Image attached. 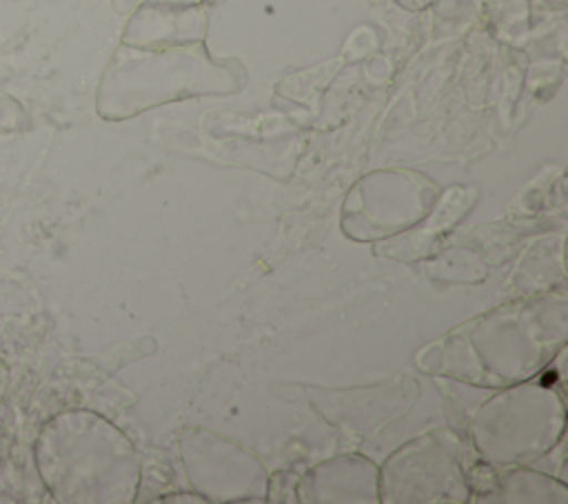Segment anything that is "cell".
<instances>
[{"label": "cell", "instance_id": "7", "mask_svg": "<svg viewBox=\"0 0 568 504\" xmlns=\"http://www.w3.org/2000/svg\"><path fill=\"white\" fill-rule=\"evenodd\" d=\"M297 502H379V466L364 455H339L320 462L300 475Z\"/></svg>", "mask_w": 568, "mask_h": 504}, {"label": "cell", "instance_id": "1", "mask_svg": "<svg viewBox=\"0 0 568 504\" xmlns=\"http://www.w3.org/2000/svg\"><path fill=\"white\" fill-rule=\"evenodd\" d=\"M246 84L242 62L215 58L204 42L178 47L120 44L98 91V111L106 120L202 95L237 93Z\"/></svg>", "mask_w": 568, "mask_h": 504}, {"label": "cell", "instance_id": "2", "mask_svg": "<svg viewBox=\"0 0 568 504\" xmlns=\"http://www.w3.org/2000/svg\"><path fill=\"white\" fill-rule=\"evenodd\" d=\"M564 395L546 382H515L490 397L473 417V444L493 466L528 464L564 435Z\"/></svg>", "mask_w": 568, "mask_h": 504}, {"label": "cell", "instance_id": "12", "mask_svg": "<svg viewBox=\"0 0 568 504\" xmlns=\"http://www.w3.org/2000/svg\"><path fill=\"white\" fill-rule=\"evenodd\" d=\"M397 2L406 9H422V7L428 4V0H397Z\"/></svg>", "mask_w": 568, "mask_h": 504}, {"label": "cell", "instance_id": "11", "mask_svg": "<svg viewBox=\"0 0 568 504\" xmlns=\"http://www.w3.org/2000/svg\"><path fill=\"white\" fill-rule=\"evenodd\" d=\"M140 2H142V0H113V7H115L118 11H122V13H126V11H133Z\"/></svg>", "mask_w": 568, "mask_h": 504}, {"label": "cell", "instance_id": "4", "mask_svg": "<svg viewBox=\"0 0 568 504\" xmlns=\"http://www.w3.org/2000/svg\"><path fill=\"white\" fill-rule=\"evenodd\" d=\"M544 302L546 300H541V304ZM532 306L535 302H528L519 309L510 306L488 313L475 322L473 329L464 331L468 342L481 344V351H475L481 366L475 369L468 380L495 386L521 382L552 357V346H564L566 317L546 322L532 331Z\"/></svg>", "mask_w": 568, "mask_h": 504}, {"label": "cell", "instance_id": "8", "mask_svg": "<svg viewBox=\"0 0 568 504\" xmlns=\"http://www.w3.org/2000/svg\"><path fill=\"white\" fill-rule=\"evenodd\" d=\"M510 466V464H508ZM477 502H499V504H515V502H552L564 504L568 502V488L564 482L532 471L526 464H515L510 468L497 471L495 486L479 497Z\"/></svg>", "mask_w": 568, "mask_h": 504}, {"label": "cell", "instance_id": "9", "mask_svg": "<svg viewBox=\"0 0 568 504\" xmlns=\"http://www.w3.org/2000/svg\"><path fill=\"white\" fill-rule=\"evenodd\" d=\"M297 480L300 475L291 471H280L268 475L266 500L271 502H297Z\"/></svg>", "mask_w": 568, "mask_h": 504}, {"label": "cell", "instance_id": "5", "mask_svg": "<svg viewBox=\"0 0 568 504\" xmlns=\"http://www.w3.org/2000/svg\"><path fill=\"white\" fill-rule=\"evenodd\" d=\"M182 464L195 493L206 502H262L268 475L244 446L202 429L184 431Z\"/></svg>", "mask_w": 568, "mask_h": 504}, {"label": "cell", "instance_id": "13", "mask_svg": "<svg viewBox=\"0 0 568 504\" xmlns=\"http://www.w3.org/2000/svg\"><path fill=\"white\" fill-rule=\"evenodd\" d=\"M173 2H186V4H204L209 0H173Z\"/></svg>", "mask_w": 568, "mask_h": 504}, {"label": "cell", "instance_id": "6", "mask_svg": "<svg viewBox=\"0 0 568 504\" xmlns=\"http://www.w3.org/2000/svg\"><path fill=\"white\" fill-rule=\"evenodd\" d=\"M209 18L204 4L142 0L129 16L122 42L133 47H178L204 42Z\"/></svg>", "mask_w": 568, "mask_h": 504}, {"label": "cell", "instance_id": "3", "mask_svg": "<svg viewBox=\"0 0 568 504\" xmlns=\"http://www.w3.org/2000/svg\"><path fill=\"white\" fill-rule=\"evenodd\" d=\"M379 502H470L462 440L435 429L399 446L379 468Z\"/></svg>", "mask_w": 568, "mask_h": 504}, {"label": "cell", "instance_id": "10", "mask_svg": "<svg viewBox=\"0 0 568 504\" xmlns=\"http://www.w3.org/2000/svg\"><path fill=\"white\" fill-rule=\"evenodd\" d=\"M153 502H206L200 493H189V491H180V493H169V495H160Z\"/></svg>", "mask_w": 568, "mask_h": 504}]
</instances>
